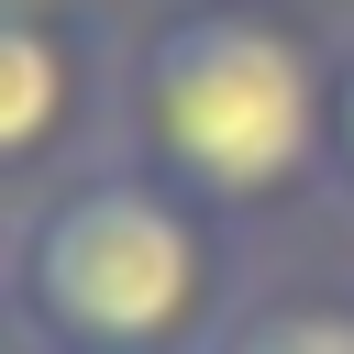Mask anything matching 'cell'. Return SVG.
<instances>
[{"mask_svg":"<svg viewBox=\"0 0 354 354\" xmlns=\"http://www.w3.org/2000/svg\"><path fill=\"white\" fill-rule=\"evenodd\" d=\"M122 155L199 210H266L332 166V44L277 0H177L122 55Z\"/></svg>","mask_w":354,"mask_h":354,"instance_id":"cell-1","label":"cell"},{"mask_svg":"<svg viewBox=\"0 0 354 354\" xmlns=\"http://www.w3.org/2000/svg\"><path fill=\"white\" fill-rule=\"evenodd\" d=\"M232 321L221 210L144 155H88L11 199V343L22 354H199Z\"/></svg>","mask_w":354,"mask_h":354,"instance_id":"cell-2","label":"cell"},{"mask_svg":"<svg viewBox=\"0 0 354 354\" xmlns=\"http://www.w3.org/2000/svg\"><path fill=\"white\" fill-rule=\"evenodd\" d=\"M88 111H100V22H88V0H0V166H11V199L88 166L77 155Z\"/></svg>","mask_w":354,"mask_h":354,"instance_id":"cell-3","label":"cell"},{"mask_svg":"<svg viewBox=\"0 0 354 354\" xmlns=\"http://www.w3.org/2000/svg\"><path fill=\"white\" fill-rule=\"evenodd\" d=\"M199 354H354V299H332V288L232 299V321H221Z\"/></svg>","mask_w":354,"mask_h":354,"instance_id":"cell-4","label":"cell"},{"mask_svg":"<svg viewBox=\"0 0 354 354\" xmlns=\"http://www.w3.org/2000/svg\"><path fill=\"white\" fill-rule=\"evenodd\" d=\"M332 166L354 177V44L332 55Z\"/></svg>","mask_w":354,"mask_h":354,"instance_id":"cell-5","label":"cell"}]
</instances>
